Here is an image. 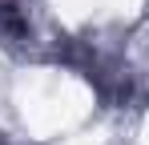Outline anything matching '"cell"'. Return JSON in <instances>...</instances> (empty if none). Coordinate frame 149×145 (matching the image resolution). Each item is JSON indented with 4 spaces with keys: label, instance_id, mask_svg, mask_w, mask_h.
<instances>
[{
    "label": "cell",
    "instance_id": "cell-1",
    "mask_svg": "<svg viewBox=\"0 0 149 145\" xmlns=\"http://www.w3.org/2000/svg\"><path fill=\"white\" fill-rule=\"evenodd\" d=\"M20 109H24L28 125L49 133V129H65L77 117H85L89 113V93H85L81 81L52 72V77H36L32 85L28 81L20 85Z\"/></svg>",
    "mask_w": 149,
    "mask_h": 145
},
{
    "label": "cell",
    "instance_id": "cell-2",
    "mask_svg": "<svg viewBox=\"0 0 149 145\" xmlns=\"http://www.w3.org/2000/svg\"><path fill=\"white\" fill-rule=\"evenodd\" d=\"M141 137H145V145H149V121H145V133H141Z\"/></svg>",
    "mask_w": 149,
    "mask_h": 145
}]
</instances>
